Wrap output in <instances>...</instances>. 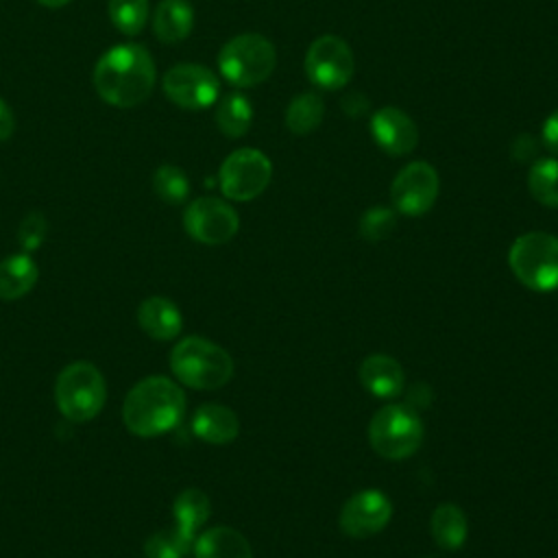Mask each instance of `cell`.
I'll use <instances>...</instances> for the list:
<instances>
[{"mask_svg": "<svg viewBox=\"0 0 558 558\" xmlns=\"http://www.w3.org/2000/svg\"><path fill=\"white\" fill-rule=\"evenodd\" d=\"M109 17L122 35L135 37L146 26L148 0H109Z\"/></svg>", "mask_w": 558, "mask_h": 558, "instance_id": "28", "label": "cell"}, {"mask_svg": "<svg viewBox=\"0 0 558 558\" xmlns=\"http://www.w3.org/2000/svg\"><path fill=\"white\" fill-rule=\"evenodd\" d=\"M183 412V390L163 375H150L129 390L122 405V421L131 434L150 438L177 427Z\"/></svg>", "mask_w": 558, "mask_h": 558, "instance_id": "2", "label": "cell"}, {"mask_svg": "<svg viewBox=\"0 0 558 558\" xmlns=\"http://www.w3.org/2000/svg\"><path fill=\"white\" fill-rule=\"evenodd\" d=\"M355 72V59L349 44L336 35H320L305 54V74L312 85L336 92L344 87Z\"/></svg>", "mask_w": 558, "mask_h": 558, "instance_id": "9", "label": "cell"}, {"mask_svg": "<svg viewBox=\"0 0 558 558\" xmlns=\"http://www.w3.org/2000/svg\"><path fill=\"white\" fill-rule=\"evenodd\" d=\"M194 26V9L187 0H161L153 13L155 37L163 44L183 41Z\"/></svg>", "mask_w": 558, "mask_h": 558, "instance_id": "18", "label": "cell"}, {"mask_svg": "<svg viewBox=\"0 0 558 558\" xmlns=\"http://www.w3.org/2000/svg\"><path fill=\"white\" fill-rule=\"evenodd\" d=\"M277 63L270 39L259 33H242L231 37L218 54L220 74L235 87H253L264 83Z\"/></svg>", "mask_w": 558, "mask_h": 558, "instance_id": "5", "label": "cell"}, {"mask_svg": "<svg viewBox=\"0 0 558 558\" xmlns=\"http://www.w3.org/2000/svg\"><path fill=\"white\" fill-rule=\"evenodd\" d=\"M107 399L102 373L85 360L68 364L54 384V401L68 421L85 423L94 418Z\"/></svg>", "mask_w": 558, "mask_h": 558, "instance_id": "4", "label": "cell"}, {"mask_svg": "<svg viewBox=\"0 0 558 558\" xmlns=\"http://www.w3.org/2000/svg\"><path fill=\"white\" fill-rule=\"evenodd\" d=\"M155 78V61L142 44H118L94 65V87L98 96L118 109L142 105L150 96Z\"/></svg>", "mask_w": 558, "mask_h": 558, "instance_id": "1", "label": "cell"}, {"mask_svg": "<svg viewBox=\"0 0 558 558\" xmlns=\"http://www.w3.org/2000/svg\"><path fill=\"white\" fill-rule=\"evenodd\" d=\"M183 227L190 238L203 244H225L240 227L235 209L214 196H201L185 207Z\"/></svg>", "mask_w": 558, "mask_h": 558, "instance_id": "12", "label": "cell"}, {"mask_svg": "<svg viewBox=\"0 0 558 558\" xmlns=\"http://www.w3.org/2000/svg\"><path fill=\"white\" fill-rule=\"evenodd\" d=\"M253 122V107L246 96L233 92L227 94L216 107V126L222 135L235 140L242 137Z\"/></svg>", "mask_w": 558, "mask_h": 558, "instance_id": "22", "label": "cell"}, {"mask_svg": "<svg viewBox=\"0 0 558 558\" xmlns=\"http://www.w3.org/2000/svg\"><path fill=\"white\" fill-rule=\"evenodd\" d=\"M272 163L257 148H238L220 166V190L231 201H253L270 183Z\"/></svg>", "mask_w": 558, "mask_h": 558, "instance_id": "8", "label": "cell"}, {"mask_svg": "<svg viewBox=\"0 0 558 558\" xmlns=\"http://www.w3.org/2000/svg\"><path fill=\"white\" fill-rule=\"evenodd\" d=\"M508 264L514 277L530 290L551 292L558 288V238L545 231L519 235L510 251Z\"/></svg>", "mask_w": 558, "mask_h": 558, "instance_id": "6", "label": "cell"}, {"mask_svg": "<svg viewBox=\"0 0 558 558\" xmlns=\"http://www.w3.org/2000/svg\"><path fill=\"white\" fill-rule=\"evenodd\" d=\"M194 558H253V549L238 530L218 525L194 541Z\"/></svg>", "mask_w": 558, "mask_h": 558, "instance_id": "19", "label": "cell"}, {"mask_svg": "<svg viewBox=\"0 0 558 558\" xmlns=\"http://www.w3.org/2000/svg\"><path fill=\"white\" fill-rule=\"evenodd\" d=\"M163 94L170 102L181 109L198 111L207 109L218 100L220 83L218 76L198 63H177L172 65L161 81Z\"/></svg>", "mask_w": 558, "mask_h": 558, "instance_id": "10", "label": "cell"}, {"mask_svg": "<svg viewBox=\"0 0 558 558\" xmlns=\"http://www.w3.org/2000/svg\"><path fill=\"white\" fill-rule=\"evenodd\" d=\"M46 229H48V222L41 211H31L24 216V220L17 227V240H20V246L24 248V253H31L41 246V242L46 238Z\"/></svg>", "mask_w": 558, "mask_h": 558, "instance_id": "30", "label": "cell"}, {"mask_svg": "<svg viewBox=\"0 0 558 558\" xmlns=\"http://www.w3.org/2000/svg\"><path fill=\"white\" fill-rule=\"evenodd\" d=\"M371 447L388 460L412 456L423 442V423L418 414L401 403L384 405L375 412L368 425Z\"/></svg>", "mask_w": 558, "mask_h": 558, "instance_id": "7", "label": "cell"}, {"mask_svg": "<svg viewBox=\"0 0 558 558\" xmlns=\"http://www.w3.org/2000/svg\"><path fill=\"white\" fill-rule=\"evenodd\" d=\"M39 4H44V7H48V9H59V7H65L68 2H72V0H37Z\"/></svg>", "mask_w": 558, "mask_h": 558, "instance_id": "33", "label": "cell"}, {"mask_svg": "<svg viewBox=\"0 0 558 558\" xmlns=\"http://www.w3.org/2000/svg\"><path fill=\"white\" fill-rule=\"evenodd\" d=\"M438 190L440 179L436 168L427 161H412L397 172L390 185V198L397 211L405 216H423L436 203Z\"/></svg>", "mask_w": 558, "mask_h": 558, "instance_id": "11", "label": "cell"}, {"mask_svg": "<svg viewBox=\"0 0 558 558\" xmlns=\"http://www.w3.org/2000/svg\"><path fill=\"white\" fill-rule=\"evenodd\" d=\"M15 131V116L13 109L7 105L4 98H0V142H7Z\"/></svg>", "mask_w": 558, "mask_h": 558, "instance_id": "32", "label": "cell"}, {"mask_svg": "<svg viewBox=\"0 0 558 558\" xmlns=\"http://www.w3.org/2000/svg\"><path fill=\"white\" fill-rule=\"evenodd\" d=\"M397 227V216L388 207H371L360 218V233L368 242L388 238Z\"/></svg>", "mask_w": 558, "mask_h": 558, "instance_id": "29", "label": "cell"}, {"mask_svg": "<svg viewBox=\"0 0 558 558\" xmlns=\"http://www.w3.org/2000/svg\"><path fill=\"white\" fill-rule=\"evenodd\" d=\"M37 264L28 253H15L0 262V299L24 296L37 281Z\"/></svg>", "mask_w": 558, "mask_h": 558, "instance_id": "20", "label": "cell"}, {"mask_svg": "<svg viewBox=\"0 0 558 558\" xmlns=\"http://www.w3.org/2000/svg\"><path fill=\"white\" fill-rule=\"evenodd\" d=\"M209 510H211L209 497L198 488L183 490L172 504L177 527L190 536H196V530L209 519Z\"/></svg>", "mask_w": 558, "mask_h": 558, "instance_id": "23", "label": "cell"}, {"mask_svg": "<svg viewBox=\"0 0 558 558\" xmlns=\"http://www.w3.org/2000/svg\"><path fill=\"white\" fill-rule=\"evenodd\" d=\"M432 536L442 549H458L466 541V517L456 504H440L432 514Z\"/></svg>", "mask_w": 558, "mask_h": 558, "instance_id": "21", "label": "cell"}, {"mask_svg": "<svg viewBox=\"0 0 558 558\" xmlns=\"http://www.w3.org/2000/svg\"><path fill=\"white\" fill-rule=\"evenodd\" d=\"M137 323L153 340H172L179 336L183 318L170 299L150 296L137 307Z\"/></svg>", "mask_w": 558, "mask_h": 558, "instance_id": "17", "label": "cell"}, {"mask_svg": "<svg viewBox=\"0 0 558 558\" xmlns=\"http://www.w3.org/2000/svg\"><path fill=\"white\" fill-rule=\"evenodd\" d=\"M194 434L209 445H227L240 432V421L227 405L203 403L192 416Z\"/></svg>", "mask_w": 558, "mask_h": 558, "instance_id": "16", "label": "cell"}, {"mask_svg": "<svg viewBox=\"0 0 558 558\" xmlns=\"http://www.w3.org/2000/svg\"><path fill=\"white\" fill-rule=\"evenodd\" d=\"M170 368L179 381L198 390H214L225 386L233 375L231 355L201 336H187L174 344L170 353Z\"/></svg>", "mask_w": 558, "mask_h": 558, "instance_id": "3", "label": "cell"}, {"mask_svg": "<svg viewBox=\"0 0 558 558\" xmlns=\"http://www.w3.org/2000/svg\"><path fill=\"white\" fill-rule=\"evenodd\" d=\"M543 144L558 155V109L551 111L543 122Z\"/></svg>", "mask_w": 558, "mask_h": 558, "instance_id": "31", "label": "cell"}, {"mask_svg": "<svg viewBox=\"0 0 558 558\" xmlns=\"http://www.w3.org/2000/svg\"><path fill=\"white\" fill-rule=\"evenodd\" d=\"M153 190L163 203L179 205L190 196V179L179 166L163 163L153 172Z\"/></svg>", "mask_w": 558, "mask_h": 558, "instance_id": "27", "label": "cell"}, {"mask_svg": "<svg viewBox=\"0 0 558 558\" xmlns=\"http://www.w3.org/2000/svg\"><path fill=\"white\" fill-rule=\"evenodd\" d=\"M360 381L373 397L379 399H392L405 386L401 364L386 353H373L362 360Z\"/></svg>", "mask_w": 558, "mask_h": 558, "instance_id": "15", "label": "cell"}, {"mask_svg": "<svg viewBox=\"0 0 558 558\" xmlns=\"http://www.w3.org/2000/svg\"><path fill=\"white\" fill-rule=\"evenodd\" d=\"M392 517L390 499L375 488L360 490L340 510V527L347 536L366 538L381 532Z\"/></svg>", "mask_w": 558, "mask_h": 558, "instance_id": "13", "label": "cell"}, {"mask_svg": "<svg viewBox=\"0 0 558 558\" xmlns=\"http://www.w3.org/2000/svg\"><path fill=\"white\" fill-rule=\"evenodd\" d=\"M323 116H325V107L320 96L314 92H305L292 98V102L288 105L286 126L294 135H305V133H312L323 122Z\"/></svg>", "mask_w": 558, "mask_h": 558, "instance_id": "24", "label": "cell"}, {"mask_svg": "<svg viewBox=\"0 0 558 558\" xmlns=\"http://www.w3.org/2000/svg\"><path fill=\"white\" fill-rule=\"evenodd\" d=\"M530 194L545 207H558V159H536L527 172Z\"/></svg>", "mask_w": 558, "mask_h": 558, "instance_id": "25", "label": "cell"}, {"mask_svg": "<svg viewBox=\"0 0 558 558\" xmlns=\"http://www.w3.org/2000/svg\"><path fill=\"white\" fill-rule=\"evenodd\" d=\"M371 135L375 144L390 157H403L416 148L418 129L414 120L399 107H381L371 118Z\"/></svg>", "mask_w": 558, "mask_h": 558, "instance_id": "14", "label": "cell"}, {"mask_svg": "<svg viewBox=\"0 0 558 558\" xmlns=\"http://www.w3.org/2000/svg\"><path fill=\"white\" fill-rule=\"evenodd\" d=\"M196 536L185 534L183 530L168 527L150 534L144 543L146 558H183L194 547Z\"/></svg>", "mask_w": 558, "mask_h": 558, "instance_id": "26", "label": "cell"}]
</instances>
